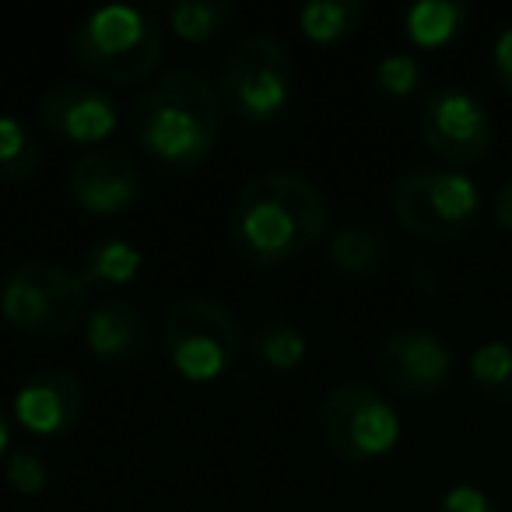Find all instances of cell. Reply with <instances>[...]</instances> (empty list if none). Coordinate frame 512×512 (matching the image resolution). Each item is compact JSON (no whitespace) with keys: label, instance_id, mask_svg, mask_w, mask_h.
<instances>
[{"label":"cell","instance_id":"obj_1","mask_svg":"<svg viewBox=\"0 0 512 512\" xmlns=\"http://www.w3.org/2000/svg\"><path fill=\"white\" fill-rule=\"evenodd\" d=\"M323 190L292 169H267L239 186L228 211V246L249 267L288 264L327 232Z\"/></svg>","mask_w":512,"mask_h":512},{"label":"cell","instance_id":"obj_2","mask_svg":"<svg viewBox=\"0 0 512 512\" xmlns=\"http://www.w3.org/2000/svg\"><path fill=\"white\" fill-rule=\"evenodd\" d=\"M221 95L204 74L165 71L134 102L130 130L155 169L169 176L197 172L221 137Z\"/></svg>","mask_w":512,"mask_h":512},{"label":"cell","instance_id":"obj_3","mask_svg":"<svg viewBox=\"0 0 512 512\" xmlns=\"http://www.w3.org/2000/svg\"><path fill=\"white\" fill-rule=\"evenodd\" d=\"M81 71L106 85H134L155 74L165 53V32L148 11L109 4L81 18L71 39Z\"/></svg>","mask_w":512,"mask_h":512},{"label":"cell","instance_id":"obj_4","mask_svg":"<svg viewBox=\"0 0 512 512\" xmlns=\"http://www.w3.org/2000/svg\"><path fill=\"white\" fill-rule=\"evenodd\" d=\"M390 207L397 225L428 242L467 239L484 214L481 186L460 169L418 165L404 172L390 193Z\"/></svg>","mask_w":512,"mask_h":512},{"label":"cell","instance_id":"obj_5","mask_svg":"<svg viewBox=\"0 0 512 512\" xmlns=\"http://www.w3.org/2000/svg\"><path fill=\"white\" fill-rule=\"evenodd\" d=\"M221 106L246 123H271L292 106L295 60L271 32H253L228 50L221 64Z\"/></svg>","mask_w":512,"mask_h":512},{"label":"cell","instance_id":"obj_6","mask_svg":"<svg viewBox=\"0 0 512 512\" xmlns=\"http://www.w3.org/2000/svg\"><path fill=\"white\" fill-rule=\"evenodd\" d=\"M162 348L172 369L190 383H214L242 351V330L232 309L207 295H186L165 313Z\"/></svg>","mask_w":512,"mask_h":512},{"label":"cell","instance_id":"obj_7","mask_svg":"<svg viewBox=\"0 0 512 512\" xmlns=\"http://www.w3.org/2000/svg\"><path fill=\"white\" fill-rule=\"evenodd\" d=\"M0 313L25 337H67L88 320L85 285L67 267L29 260L0 285Z\"/></svg>","mask_w":512,"mask_h":512},{"label":"cell","instance_id":"obj_8","mask_svg":"<svg viewBox=\"0 0 512 512\" xmlns=\"http://www.w3.org/2000/svg\"><path fill=\"white\" fill-rule=\"evenodd\" d=\"M320 428L327 446L348 463H372L393 453L400 442L397 407L386 400V393L358 379L337 383L320 400Z\"/></svg>","mask_w":512,"mask_h":512},{"label":"cell","instance_id":"obj_9","mask_svg":"<svg viewBox=\"0 0 512 512\" xmlns=\"http://www.w3.org/2000/svg\"><path fill=\"white\" fill-rule=\"evenodd\" d=\"M418 137L439 162L474 165L495 144V116L474 92L442 85L421 99Z\"/></svg>","mask_w":512,"mask_h":512},{"label":"cell","instance_id":"obj_10","mask_svg":"<svg viewBox=\"0 0 512 512\" xmlns=\"http://www.w3.org/2000/svg\"><path fill=\"white\" fill-rule=\"evenodd\" d=\"M376 372L393 393L407 400H432L453 379V351L425 327H404L376 348Z\"/></svg>","mask_w":512,"mask_h":512},{"label":"cell","instance_id":"obj_11","mask_svg":"<svg viewBox=\"0 0 512 512\" xmlns=\"http://www.w3.org/2000/svg\"><path fill=\"white\" fill-rule=\"evenodd\" d=\"M39 123L60 144H99L120 123V106L102 85L60 81L39 99Z\"/></svg>","mask_w":512,"mask_h":512},{"label":"cell","instance_id":"obj_12","mask_svg":"<svg viewBox=\"0 0 512 512\" xmlns=\"http://www.w3.org/2000/svg\"><path fill=\"white\" fill-rule=\"evenodd\" d=\"M144 176L127 151L99 148L81 155L67 172V193L88 214H123L141 200Z\"/></svg>","mask_w":512,"mask_h":512},{"label":"cell","instance_id":"obj_13","mask_svg":"<svg viewBox=\"0 0 512 512\" xmlns=\"http://www.w3.org/2000/svg\"><path fill=\"white\" fill-rule=\"evenodd\" d=\"M81 414H85V386L67 369L32 372L15 393V421L43 439L71 432Z\"/></svg>","mask_w":512,"mask_h":512},{"label":"cell","instance_id":"obj_14","mask_svg":"<svg viewBox=\"0 0 512 512\" xmlns=\"http://www.w3.org/2000/svg\"><path fill=\"white\" fill-rule=\"evenodd\" d=\"M85 344L99 362L130 369L151 348L148 320L130 302H102L88 313L85 320Z\"/></svg>","mask_w":512,"mask_h":512},{"label":"cell","instance_id":"obj_15","mask_svg":"<svg viewBox=\"0 0 512 512\" xmlns=\"http://www.w3.org/2000/svg\"><path fill=\"white\" fill-rule=\"evenodd\" d=\"M327 264L351 281H369L386 267V239L372 225L348 221L327 239Z\"/></svg>","mask_w":512,"mask_h":512},{"label":"cell","instance_id":"obj_16","mask_svg":"<svg viewBox=\"0 0 512 512\" xmlns=\"http://www.w3.org/2000/svg\"><path fill=\"white\" fill-rule=\"evenodd\" d=\"M144 253L130 239H99L95 246H88L85 260L78 267V278L85 288H123L141 274Z\"/></svg>","mask_w":512,"mask_h":512},{"label":"cell","instance_id":"obj_17","mask_svg":"<svg viewBox=\"0 0 512 512\" xmlns=\"http://www.w3.org/2000/svg\"><path fill=\"white\" fill-rule=\"evenodd\" d=\"M470 22V4L463 0H421L404 11L407 39L421 50H439L453 43Z\"/></svg>","mask_w":512,"mask_h":512},{"label":"cell","instance_id":"obj_18","mask_svg":"<svg viewBox=\"0 0 512 512\" xmlns=\"http://www.w3.org/2000/svg\"><path fill=\"white\" fill-rule=\"evenodd\" d=\"M369 8L365 0H313L306 8H299V29L309 43L316 46H334L344 43L358 25L365 22Z\"/></svg>","mask_w":512,"mask_h":512},{"label":"cell","instance_id":"obj_19","mask_svg":"<svg viewBox=\"0 0 512 512\" xmlns=\"http://www.w3.org/2000/svg\"><path fill=\"white\" fill-rule=\"evenodd\" d=\"M165 22L186 43H207L235 22V4H228V0H179V4H169Z\"/></svg>","mask_w":512,"mask_h":512},{"label":"cell","instance_id":"obj_20","mask_svg":"<svg viewBox=\"0 0 512 512\" xmlns=\"http://www.w3.org/2000/svg\"><path fill=\"white\" fill-rule=\"evenodd\" d=\"M467 376L484 400L512 404V344L505 341L477 344L467 362Z\"/></svg>","mask_w":512,"mask_h":512},{"label":"cell","instance_id":"obj_21","mask_svg":"<svg viewBox=\"0 0 512 512\" xmlns=\"http://www.w3.org/2000/svg\"><path fill=\"white\" fill-rule=\"evenodd\" d=\"M43 169V141L15 116H0V179L25 183Z\"/></svg>","mask_w":512,"mask_h":512},{"label":"cell","instance_id":"obj_22","mask_svg":"<svg viewBox=\"0 0 512 512\" xmlns=\"http://www.w3.org/2000/svg\"><path fill=\"white\" fill-rule=\"evenodd\" d=\"M306 334L292 323H264L253 334V355L274 372H295L306 362Z\"/></svg>","mask_w":512,"mask_h":512},{"label":"cell","instance_id":"obj_23","mask_svg":"<svg viewBox=\"0 0 512 512\" xmlns=\"http://www.w3.org/2000/svg\"><path fill=\"white\" fill-rule=\"evenodd\" d=\"M372 85L379 95H390V99H407V95L418 92L421 85V64L407 53H390L372 67Z\"/></svg>","mask_w":512,"mask_h":512},{"label":"cell","instance_id":"obj_24","mask_svg":"<svg viewBox=\"0 0 512 512\" xmlns=\"http://www.w3.org/2000/svg\"><path fill=\"white\" fill-rule=\"evenodd\" d=\"M4 481L18 491V495H39L50 484V467L39 453L32 449H11L4 456Z\"/></svg>","mask_w":512,"mask_h":512},{"label":"cell","instance_id":"obj_25","mask_svg":"<svg viewBox=\"0 0 512 512\" xmlns=\"http://www.w3.org/2000/svg\"><path fill=\"white\" fill-rule=\"evenodd\" d=\"M435 512H502V505L477 484H456L435 502Z\"/></svg>","mask_w":512,"mask_h":512},{"label":"cell","instance_id":"obj_26","mask_svg":"<svg viewBox=\"0 0 512 512\" xmlns=\"http://www.w3.org/2000/svg\"><path fill=\"white\" fill-rule=\"evenodd\" d=\"M491 67H495L498 85L512 95V25H505V29L495 36V46H491Z\"/></svg>","mask_w":512,"mask_h":512},{"label":"cell","instance_id":"obj_27","mask_svg":"<svg viewBox=\"0 0 512 512\" xmlns=\"http://www.w3.org/2000/svg\"><path fill=\"white\" fill-rule=\"evenodd\" d=\"M488 214H491V221H495V228H502V232L512 235V176H505L502 183L495 186Z\"/></svg>","mask_w":512,"mask_h":512},{"label":"cell","instance_id":"obj_28","mask_svg":"<svg viewBox=\"0 0 512 512\" xmlns=\"http://www.w3.org/2000/svg\"><path fill=\"white\" fill-rule=\"evenodd\" d=\"M8 446H11V418L0 407V456H8Z\"/></svg>","mask_w":512,"mask_h":512}]
</instances>
